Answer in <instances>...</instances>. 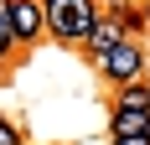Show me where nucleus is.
Wrapping results in <instances>:
<instances>
[{"label": "nucleus", "instance_id": "f257e3e1", "mask_svg": "<svg viewBox=\"0 0 150 145\" xmlns=\"http://www.w3.org/2000/svg\"><path fill=\"white\" fill-rule=\"evenodd\" d=\"M98 21H104V0H57V5H47V36L62 47H88Z\"/></svg>", "mask_w": 150, "mask_h": 145}, {"label": "nucleus", "instance_id": "f03ea898", "mask_svg": "<svg viewBox=\"0 0 150 145\" xmlns=\"http://www.w3.org/2000/svg\"><path fill=\"white\" fill-rule=\"evenodd\" d=\"M93 72H98L109 88L145 83V42H140V36H124L119 47H109L104 57H93Z\"/></svg>", "mask_w": 150, "mask_h": 145}, {"label": "nucleus", "instance_id": "7ed1b4c3", "mask_svg": "<svg viewBox=\"0 0 150 145\" xmlns=\"http://www.w3.org/2000/svg\"><path fill=\"white\" fill-rule=\"evenodd\" d=\"M11 31H16V47H36L47 36V11L42 0H11Z\"/></svg>", "mask_w": 150, "mask_h": 145}, {"label": "nucleus", "instance_id": "20e7f679", "mask_svg": "<svg viewBox=\"0 0 150 145\" xmlns=\"http://www.w3.org/2000/svg\"><path fill=\"white\" fill-rule=\"evenodd\" d=\"M119 42H124V26H119V21L104 11V21L93 26V36H88V47H83V52H88V57H104L109 47H119Z\"/></svg>", "mask_w": 150, "mask_h": 145}, {"label": "nucleus", "instance_id": "39448f33", "mask_svg": "<svg viewBox=\"0 0 150 145\" xmlns=\"http://www.w3.org/2000/svg\"><path fill=\"white\" fill-rule=\"evenodd\" d=\"M104 11L124 26V36H145V11H140V5H129V0H109Z\"/></svg>", "mask_w": 150, "mask_h": 145}, {"label": "nucleus", "instance_id": "423d86ee", "mask_svg": "<svg viewBox=\"0 0 150 145\" xmlns=\"http://www.w3.org/2000/svg\"><path fill=\"white\" fill-rule=\"evenodd\" d=\"M114 109H124V114H150V88H145V83L114 88Z\"/></svg>", "mask_w": 150, "mask_h": 145}, {"label": "nucleus", "instance_id": "0eeeda50", "mask_svg": "<svg viewBox=\"0 0 150 145\" xmlns=\"http://www.w3.org/2000/svg\"><path fill=\"white\" fill-rule=\"evenodd\" d=\"M109 130H114V140H119V135H145V140H150V114H124V109H109Z\"/></svg>", "mask_w": 150, "mask_h": 145}, {"label": "nucleus", "instance_id": "6e6552de", "mask_svg": "<svg viewBox=\"0 0 150 145\" xmlns=\"http://www.w3.org/2000/svg\"><path fill=\"white\" fill-rule=\"evenodd\" d=\"M16 52V31H11V0H0V62Z\"/></svg>", "mask_w": 150, "mask_h": 145}, {"label": "nucleus", "instance_id": "1a4fd4ad", "mask_svg": "<svg viewBox=\"0 0 150 145\" xmlns=\"http://www.w3.org/2000/svg\"><path fill=\"white\" fill-rule=\"evenodd\" d=\"M0 145H21V130H16L11 119H0Z\"/></svg>", "mask_w": 150, "mask_h": 145}, {"label": "nucleus", "instance_id": "9d476101", "mask_svg": "<svg viewBox=\"0 0 150 145\" xmlns=\"http://www.w3.org/2000/svg\"><path fill=\"white\" fill-rule=\"evenodd\" d=\"M109 145H150L145 135H119V140H109Z\"/></svg>", "mask_w": 150, "mask_h": 145}, {"label": "nucleus", "instance_id": "9b49d317", "mask_svg": "<svg viewBox=\"0 0 150 145\" xmlns=\"http://www.w3.org/2000/svg\"><path fill=\"white\" fill-rule=\"evenodd\" d=\"M140 11H145V31H150V0H145V5H140Z\"/></svg>", "mask_w": 150, "mask_h": 145}, {"label": "nucleus", "instance_id": "f8f14e48", "mask_svg": "<svg viewBox=\"0 0 150 145\" xmlns=\"http://www.w3.org/2000/svg\"><path fill=\"white\" fill-rule=\"evenodd\" d=\"M47 5H57V0H42V11H47Z\"/></svg>", "mask_w": 150, "mask_h": 145}, {"label": "nucleus", "instance_id": "ddd939ff", "mask_svg": "<svg viewBox=\"0 0 150 145\" xmlns=\"http://www.w3.org/2000/svg\"><path fill=\"white\" fill-rule=\"evenodd\" d=\"M0 72H5V62H0Z\"/></svg>", "mask_w": 150, "mask_h": 145}]
</instances>
